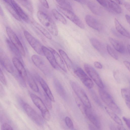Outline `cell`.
<instances>
[{
	"mask_svg": "<svg viewBox=\"0 0 130 130\" xmlns=\"http://www.w3.org/2000/svg\"><path fill=\"white\" fill-rule=\"evenodd\" d=\"M37 17L40 22L52 35L57 36L58 34L57 26L53 20L44 12L38 11Z\"/></svg>",
	"mask_w": 130,
	"mask_h": 130,
	"instance_id": "obj_1",
	"label": "cell"
},
{
	"mask_svg": "<svg viewBox=\"0 0 130 130\" xmlns=\"http://www.w3.org/2000/svg\"><path fill=\"white\" fill-rule=\"evenodd\" d=\"M20 104L26 113L36 124L42 126L44 124V121L41 116L29 105L19 98Z\"/></svg>",
	"mask_w": 130,
	"mask_h": 130,
	"instance_id": "obj_2",
	"label": "cell"
},
{
	"mask_svg": "<svg viewBox=\"0 0 130 130\" xmlns=\"http://www.w3.org/2000/svg\"><path fill=\"white\" fill-rule=\"evenodd\" d=\"M99 91L101 99L108 107L116 113L119 115L121 114V109L115 102L111 95L103 89L99 88Z\"/></svg>",
	"mask_w": 130,
	"mask_h": 130,
	"instance_id": "obj_3",
	"label": "cell"
},
{
	"mask_svg": "<svg viewBox=\"0 0 130 130\" xmlns=\"http://www.w3.org/2000/svg\"><path fill=\"white\" fill-rule=\"evenodd\" d=\"M70 84L76 96L85 106L88 108H91V105L89 100L83 88L74 82L71 81L70 82Z\"/></svg>",
	"mask_w": 130,
	"mask_h": 130,
	"instance_id": "obj_4",
	"label": "cell"
},
{
	"mask_svg": "<svg viewBox=\"0 0 130 130\" xmlns=\"http://www.w3.org/2000/svg\"><path fill=\"white\" fill-rule=\"evenodd\" d=\"M30 97L34 104L41 112L43 118L49 121L51 118L48 109L41 98L33 93L30 94Z\"/></svg>",
	"mask_w": 130,
	"mask_h": 130,
	"instance_id": "obj_5",
	"label": "cell"
},
{
	"mask_svg": "<svg viewBox=\"0 0 130 130\" xmlns=\"http://www.w3.org/2000/svg\"><path fill=\"white\" fill-rule=\"evenodd\" d=\"M6 31L10 41L18 49L22 56L25 57L26 53L24 47L18 36L10 27H6Z\"/></svg>",
	"mask_w": 130,
	"mask_h": 130,
	"instance_id": "obj_6",
	"label": "cell"
},
{
	"mask_svg": "<svg viewBox=\"0 0 130 130\" xmlns=\"http://www.w3.org/2000/svg\"><path fill=\"white\" fill-rule=\"evenodd\" d=\"M58 10L75 24L82 29H84L85 25L73 11L65 9L59 5H56Z\"/></svg>",
	"mask_w": 130,
	"mask_h": 130,
	"instance_id": "obj_7",
	"label": "cell"
},
{
	"mask_svg": "<svg viewBox=\"0 0 130 130\" xmlns=\"http://www.w3.org/2000/svg\"><path fill=\"white\" fill-rule=\"evenodd\" d=\"M32 61L35 66L46 76L51 75L50 69L44 60L39 56L34 54L31 57Z\"/></svg>",
	"mask_w": 130,
	"mask_h": 130,
	"instance_id": "obj_8",
	"label": "cell"
},
{
	"mask_svg": "<svg viewBox=\"0 0 130 130\" xmlns=\"http://www.w3.org/2000/svg\"><path fill=\"white\" fill-rule=\"evenodd\" d=\"M24 35L28 42L35 51L38 54L44 55L42 50V45L27 30H24Z\"/></svg>",
	"mask_w": 130,
	"mask_h": 130,
	"instance_id": "obj_9",
	"label": "cell"
},
{
	"mask_svg": "<svg viewBox=\"0 0 130 130\" xmlns=\"http://www.w3.org/2000/svg\"><path fill=\"white\" fill-rule=\"evenodd\" d=\"M86 72L99 88L103 89L104 86L103 82L98 72L94 68L87 63L84 64Z\"/></svg>",
	"mask_w": 130,
	"mask_h": 130,
	"instance_id": "obj_10",
	"label": "cell"
},
{
	"mask_svg": "<svg viewBox=\"0 0 130 130\" xmlns=\"http://www.w3.org/2000/svg\"><path fill=\"white\" fill-rule=\"evenodd\" d=\"M74 73L87 88L90 89L93 88L94 84L91 79L82 68H77L75 70Z\"/></svg>",
	"mask_w": 130,
	"mask_h": 130,
	"instance_id": "obj_11",
	"label": "cell"
},
{
	"mask_svg": "<svg viewBox=\"0 0 130 130\" xmlns=\"http://www.w3.org/2000/svg\"><path fill=\"white\" fill-rule=\"evenodd\" d=\"M85 115L95 126L98 129L100 128L101 123L100 120L96 113L91 108L86 107Z\"/></svg>",
	"mask_w": 130,
	"mask_h": 130,
	"instance_id": "obj_12",
	"label": "cell"
},
{
	"mask_svg": "<svg viewBox=\"0 0 130 130\" xmlns=\"http://www.w3.org/2000/svg\"><path fill=\"white\" fill-rule=\"evenodd\" d=\"M0 63L6 71L10 73L13 74L14 69L10 60L8 57L3 52H1Z\"/></svg>",
	"mask_w": 130,
	"mask_h": 130,
	"instance_id": "obj_13",
	"label": "cell"
},
{
	"mask_svg": "<svg viewBox=\"0 0 130 130\" xmlns=\"http://www.w3.org/2000/svg\"><path fill=\"white\" fill-rule=\"evenodd\" d=\"M85 21L87 24L93 29L98 31L101 30L102 25L100 22L93 16L87 15L85 17Z\"/></svg>",
	"mask_w": 130,
	"mask_h": 130,
	"instance_id": "obj_14",
	"label": "cell"
},
{
	"mask_svg": "<svg viewBox=\"0 0 130 130\" xmlns=\"http://www.w3.org/2000/svg\"><path fill=\"white\" fill-rule=\"evenodd\" d=\"M35 77L37 81L40 84L43 91L50 98L51 101L54 102V98L45 80L41 76L38 75L36 74Z\"/></svg>",
	"mask_w": 130,
	"mask_h": 130,
	"instance_id": "obj_15",
	"label": "cell"
},
{
	"mask_svg": "<svg viewBox=\"0 0 130 130\" xmlns=\"http://www.w3.org/2000/svg\"><path fill=\"white\" fill-rule=\"evenodd\" d=\"M42 50L44 55L52 67L56 70H59V68L56 62L54 55L51 51L49 48L43 45L42 46Z\"/></svg>",
	"mask_w": 130,
	"mask_h": 130,
	"instance_id": "obj_16",
	"label": "cell"
},
{
	"mask_svg": "<svg viewBox=\"0 0 130 130\" xmlns=\"http://www.w3.org/2000/svg\"><path fill=\"white\" fill-rule=\"evenodd\" d=\"M10 1L16 12L21 19L26 22H29V18L28 16L19 5L15 1L10 0Z\"/></svg>",
	"mask_w": 130,
	"mask_h": 130,
	"instance_id": "obj_17",
	"label": "cell"
},
{
	"mask_svg": "<svg viewBox=\"0 0 130 130\" xmlns=\"http://www.w3.org/2000/svg\"><path fill=\"white\" fill-rule=\"evenodd\" d=\"M12 63L17 72L25 79L26 77L27 71H26L22 62L17 58L14 57L12 58Z\"/></svg>",
	"mask_w": 130,
	"mask_h": 130,
	"instance_id": "obj_18",
	"label": "cell"
},
{
	"mask_svg": "<svg viewBox=\"0 0 130 130\" xmlns=\"http://www.w3.org/2000/svg\"><path fill=\"white\" fill-rule=\"evenodd\" d=\"M90 41L93 47L101 54L104 55L106 53V48L100 41L96 38H92L90 39Z\"/></svg>",
	"mask_w": 130,
	"mask_h": 130,
	"instance_id": "obj_19",
	"label": "cell"
},
{
	"mask_svg": "<svg viewBox=\"0 0 130 130\" xmlns=\"http://www.w3.org/2000/svg\"><path fill=\"white\" fill-rule=\"evenodd\" d=\"M109 40L113 47L117 51L121 53H124L125 52V47L120 41L111 37L109 38Z\"/></svg>",
	"mask_w": 130,
	"mask_h": 130,
	"instance_id": "obj_20",
	"label": "cell"
},
{
	"mask_svg": "<svg viewBox=\"0 0 130 130\" xmlns=\"http://www.w3.org/2000/svg\"><path fill=\"white\" fill-rule=\"evenodd\" d=\"M53 84L55 89L59 95L62 98L66 99L67 96L66 91L59 81L55 78L53 80Z\"/></svg>",
	"mask_w": 130,
	"mask_h": 130,
	"instance_id": "obj_21",
	"label": "cell"
},
{
	"mask_svg": "<svg viewBox=\"0 0 130 130\" xmlns=\"http://www.w3.org/2000/svg\"><path fill=\"white\" fill-rule=\"evenodd\" d=\"M104 8L117 14H120L122 12L121 8L115 1L106 0V5Z\"/></svg>",
	"mask_w": 130,
	"mask_h": 130,
	"instance_id": "obj_22",
	"label": "cell"
},
{
	"mask_svg": "<svg viewBox=\"0 0 130 130\" xmlns=\"http://www.w3.org/2000/svg\"><path fill=\"white\" fill-rule=\"evenodd\" d=\"M52 52L58 67L65 72H67V69L63 61L58 53L54 49L51 47L49 48Z\"/></svg>",
	"mask_w": 130,
	"mask_h": 130,
	"instance_id": "obj_23",
	"label": "cell"
},
{
	"mask_svg": "<svg viewBox=\"0 0 130 130\" xmlns=\"http://www.w3.org/2000/svg\"><path fill=\"white\" fill-rule=\"evenodd\" d=\"M28 85L31 89L34 92H39V90L37 84L31 74L27 71L26 77Z\"/></svg>",
	"mask_w": 130,
	"mask_h": 130,
	"instance_id": "obj_24",
	"label": "cell"
},
{
	"mask_svg": "<svg viewBox=\"0 0 130 130\" xmlns=\"http://www.w3.org/2000/svg\"><path fill=\"white\" fill-rule=\"evenodd\" d=\"M114 23L116 29L119 33L124 36L130 38V33L116 18L114 19Z\"/></svg>",
	"mask_w": 130,
	"mask_h": 130,
	"instance_id": "obj_25",
	"label": "cell"
},
{
	"mask_svg": "<svg viewBox=\"0 0 130 130\" xmlns=\"http://www.w3.org/2000/svg\"><path fill=\"white\" fill-rule=\"evenodd\" d=\"M6 42L10 51L15 56L14 57L19 59L22 62V55L17 48L8 39L6 40Z\"/></svg>",
	"mask_w": 130,
	"mask_h": 130,
	"instance_id": "obj_26",
	"label": "cell"
},
{
	"mask_svg": "<svg viewBox=\"0 0 130 130\" xmlns=\"http://www.w3.org/2000/svg\"><path fill=\"white\" fill-rule=\"evenodd\" d=\"M87 5L88 8L93 13L96 15H101V9L97 4L94 2L89 1Z\"/></svg>",
	"mask_w": 130,
	"mask_h": 130,
	"instance_id": "obj_27",
	"label": "cell"
},
{
	"mask_svg": "<svg viewBox=\"0 0 130 130\" xmlns=\"http://www.w3.org/2000/svg\"><path fill=\"white\" fill-rule=\"evenodd\" d=\"M5 6L9 12L17 20L21 21V19L18 15L14 8L11 5L10 0H3Z\"/></svg>",
	"mask_w": 130,
	"mask_h": 130,
	"instance_id": "obj_28",
	"label": "cell"
},
{
	"mask_svg": "<svg viewBox=\"0 0 130 130\" xmlns=\"http://www.w3.org/2000/svg\"><path fill=\"white\" fill-rule=\"evenodd\" d=\"M59 52L64 60L68 69L71 70L73 68L72 63L66 53L61 49L59 50Z\"/></svg>",
	"mask_w": 130,
	"mask_h": 130,
	"instance_id": "obj_29",
	"label": "cell"
},
{
	"mask_svg": "<svg viewBox=\"0 0 130 130\" xmlns=\"http://www.w3.org/2000/svg\"><path fill=\"white\" fill-rule=\"evenodd\" d=\"M32 23L35 27L39 30L46 38L49 40L52 39L51 34L46 29L35 21H33Z\"/></svg>",
	"mask_w": 130,
	"mask_h": 130,
	"instance_id": "obj_30",
	"label": "cell"
},
{
	"mask_svg": "<svg viewBox=\"0 0 130 130\" xmlns=\"http://www.w3.org/2000/svg\"><path fill=\"white\" fill-rule=\"evenodd\" d=\"M105 108L108 114L114 121L119 125H123L121 119L115 112L107 107H105Z\"/></svg>",
	"mask_w": 130,
	"mask_h": 130,
	"instance_id": "obj_31",
	"label": "cell"
},
{
	"mask_svg": "<svg viewBox=\"0 0 130 130\" xmlns=\"http://www.w3.org/2000/svg\"><path fill=\"white\" fill-rule=\"evenodd\" d=\"M41 99L48 109H51L52 108V101L49 98L43 91L40 92Z\"/></svg>",
	"mask_w": 130,
	"mask_h": 130,
	"instance_id": "obj_32",
	"label": "cell"
},
{
	"mask_svg": "<svg viewBox=\"0 0 130 130\" xmlns=\"http://www.w3.org/2000/svg\"><path fill=\"white\" fill-rule=\"evenodd\" d=\"M52 12L56 20L60 21L64 24H67V21L66 19L57 10L55 9H53L52 10Z\"/></svg>",
	"mask_w": 130,
	"mask_h": 130,
	"instance_id": "obj_33",
	"label": "cell"
},
{
	"mask_svg": "<svg viewBox=\"0 0 130 130\" xmlns=\"http://www.w3.org/2000/svg\"><path fill=\"white\" fill-rule=\"evenodd\" d=\"M18 1L31 13H33V7L32 4L30 1L20 0H18Z\"/></svg>",
	"mask_w": 130,
	"mask_h": 130,
	"instance_id": "obj_34",
	"label": "cell"
},
{
	"mask_svg": "<svg viewBox=\"0 0 130 130\" xmlns=\"http://www.w3.org/2000/svg\"><path fill=\"white\" fill-rule=\"evenodd\" d=\"M59 5L62 7L68 10L73 11L72 8L70 3L68 1L57 0L56 1Z\"/></svg>",
	"mask_w": 130,
	"mask_h": 130,
	"instance_id": "obj_35",
	"label": "cell"
},
{
	"mask_svg": "<svg viewBox=\"0 0 130 130\" xmlns=\"http://www.w3.org/2000/svg\"><path fill=\"white\" fill-rule=\"evenodd\" d=\"M12 74L16 80L21 86L24 87H26L24 79L20 74L17 71H14Z\"/></svg>",
	"mask_w": 130,
	"mask_h": 130,
	"instance_id": "obj_36",
	"label": "cell"
},
{
	"mask_svg": "<svg viewBox=\"0 0 130 130\" xmlns=\"http://www.w3.org/2000/svg\"><path fill=\"white\" fill-rule=\"evenodd\" d=\"M121 92L122 96L125 101H130V89L127 88H122Z\"/></svg>",
	"mask_w": 130,
	"mask_h": 130,
	"instance_id": "obj_37",
	"label": "cell"
},
{
	"mask_svg": "<svg viewBox=\"0 0 130 130\" xmlns=\"http://www.w3.org/2000/svg\"><path fill=\"white\" fill-rule=\"evenodd\" d=\"M108 54L113 58L116 60L118 59V55L115 50L109 45L106 46Z\"/></svg>",
	"mask_w": 130,
	"mask_h": 130,
	"instance_id": "obj_38",
	"label": "cell"
},
{
	"mask_svg": "<svg viewBox=\"0 0 130 130\" xmlns=\"http://www.w3.org/2000/svg\"><path fill=\"white\" fill-rule=\"evenodd\" d=\"M90 93L93 100L98 105L102 106L101 103L95 91L93 90H90Z\"/></svg>",
	"mask_w": 130,
	"mask_h": 130,
	"instance_id": "obj_39",
	"label": "cell"
},
{
	"mask_svg": "<svg viewBox=\"0 0 130 130\" xmlns=\"http://www.w3.org/2000/svg\"><path fill=\"white\" fill-rule=\"evenodd\" d=\"M75 99L78 107L82 113L85 115L86 107L77 96L75 98Z\"/></svg>",
	"mask_w": 130,
	"mask_h": 130,
	"instance_id": "obj_40",
	"label": "cell"
},
{
	"mask_svg": "<svg viewBox=\"0 0 130 130\" xmlns=\"http://www.w3.org/2000/svg\"><path fill=\"white\" fill-rule=\"evenodd\" d=\"M65 122L67 126L70 128H74V125L71 119L68 117H66L65 118Z\"/></svg>",
	"mask_w": 130,
	"mask_h": 130,
	"instance_id": "obj_41",
	"label": "cell"
},
{
	"mask_svg": "<svg viewBox=\"0 0 130 130\" xmlns=\"http://www.w3.org/2000/svg\"><path fill=\"white\" fill-rule=\"evenodd\" d=\"M1 130H14L12 126L7 123H3L1 127Z\"/></svg>",
	"mask_w": 130,
	"mask_h": 130,
	"instance_id": "obj_42",
	"label": "cell"
},
{
	"mask_svg": "<svg viewBox=\"0 0 130 130\" xmlns=\"http://www.w3.org/2000/svg\"><path fill=\"white\" fill-rule=\"evenodd\" d=\"M0 80L1 83L3 85H7L6 79L1 69L0 70Z\"/></svg>",
	"mask_w": 130,
	"mask_h": 130,
	"instance_id": "obj_43",
	"label": "cell"
},
{
	"mask_svg": "<svg viewBox=\"0 0 130 130\" xmlns=\"http://www.w3.org/2000/svg\"><path fill=\"white\" fill-rule=\"evenodd\" d=\"M122 119L127 126L130 129V118L125 116H123L122 117Z\"/></svg>",
	"mask_w": 130,
	"mask_h": 130,
	"instance_id": "obj_44",
	"label": "cell"
},
{
	"mask_svg": "<svg viewBox=\"0 0 130 130\" xmlns=\"http://www.w3.org/2000/svg\"><path fill=\"white\" fill-rule=\"evenodd\" d=\"M40 3L46 9L49 8V6L47 1L46 0H39Z\"/></svg>",
	"mask_w": 130,
	"mask_h": 130,
	"instance_id": "obj_45",
	"label": "cell"
},
{
	"mask_svg": "<svg viewBox=\"0 0 130 130\" xmlns=\"http://www.w3.org/2000/svg\"><path fill=\"white\" fill-rule=\"evenodd\" d=\"M122 4L125 8L130 12V3L126 2H123Z\"/></svg>",
	"mask_w": 130,
	"mask_h": 130,
	"instance_id": "obj_46",
	"label": "cell"
},
{
	"mask_svg": "<svg viewBox=\"0 0 130 130\" xmlns=\"http://www.w3.org/2000/svg\"><path fill=\"white\" fill-rule=\"evenodd\" d=\"M94 67L97 69H100L102 68L103 67L102 64L99 62L96 61L94 62Z\"/></svg>",
	"mask_w": 130,
	"mask_h": 130,
	"instance_id": "obj_47",
	"label": "cell"
},
{
	"mask_svg": "<svg viewBox=\"0 0 130 130\" xmlns=\"http://www.w3.org/2000/svg\"><path fill=\"white\" fill-rule=\"evenodd\" d=\"M123 63L126 67L130 72V62L127 61H124Z\"/></svg>",
	"mask_w": 130,
	"mask_h": 130,
	"instance_id": "obj_48",
	"label": "cell"
},
{
	"mask_svg": "<svg viewBox=\"0 0 130 130\" xmlns=\"http://www.w3.org/2000/svg\"><path fill=\"white\" fill-rule=\"evenodd\" d=\"M89 130H99V129L97 128L95 126H94L91 125H89Z\"/></svg>",
	"mask_w": 130,
	"mask_h": 130,
	"instance_id": "obj_49",
	"label": "cell"
},
{
	"mask_svg": "<svg viewBox=\"0 0 130 130\" xmlns=\"http://www.w3.org/2000/svg\"><path fill=\"white\" fill-rule=\"evenodd\" d=\"M76 1L83 4H87L89 1L87 0H77Z\"/></svg>",
	"mask_w": 130,
	"mask_h": 130,
	"instance_id": "obj_50",
	"label": "cell"
},
{
	"mask_svg": "<svg viewBox=\"0 0 130 130\" xmlns=\"http://www.w3.org/2000/svg\"><path fill=\"white\" fill-rule=\"evenodd\" d=\"M110 130H118L117 128H116L113 124H111L110 126Z\"/></svg>",
	"mask_w": 130,
	"mask_h": 130,
	"instance_id": "obj_51",
	"label": "cell"
},
{
	"mask_svg": "<svg viewBox=\"0 0 130 130\" xmlns=\"http://www.w3.org/2000/svg\"><path fill=\"white\" fill-rule=\"evenodd\" d=\"M125 17L127 22L130 25V16L126 14Z\"/></svg>",
	"mask_w": 130,
	"mask_h": 130,
	"instance_id": "obj_52",
	"label": "cell"
},
{
	"mask_svg": "<svg viewBox=\"0 0 130 130\" xmlns=\"http://www.w3.org/2000/svg\"><path fill=\"white\" fill-rule=\"evenodd\" d=\"M117 128L118 130H126L125 128L122 125H118Z\"/></svg>",
	"mask_w": 130,
	"mask_h": 130,
	"instance_id": "obj_53",
	"label": "cell"
},
{
	"mask_svg": "<svg viewBox=\"0 0 130 130\" xmlns=\"http://www.w3.org/2000/svg\"><path fill=\"white\" fill-rule=\"evenodd\" d=\"M125 103L128 108L130 109V101H125Z\"/></svg>",
	"mask_w": 130,
	"mask_h": 130,
	"instance_id": "obj_54",
	"label": "cell"
},
{
	"mask_svg": "<svg viewBox=\"0 0 130 130\" xmlns=\"http://www.w3.org/2000/svg\"><path fill=\"white\" fill-rule=\"evenodd\" d=\"M127 48L128 52L130 54V45L128 44L127 45Z\"/></svg>",
	"mask_w": 130,
	"mask_h": 130,
	"instance_id": "obj_55",
	"label": "cell"
},
{
	"mask_svg": "<svg viewBox=\"0 0 130 130\" xmlns=\"http://www.w3.org/2000/svg\"><path fill=\"white\" fill-rule=\"evenodd\" d=\"M72 130H77L75 129H74V128L72 129Z\"/></svg>",
	"mask_w": 130,
	"mask_h": 130,
	"instance_id": "obj_56",
	"label": "cell"
},
{
	"mask_svg": "<svg viewBox=\"0 0 130 130\" xmlns=\"http://www.w3.org/2000/svg\"><path fill=\"white\" fill-rule=\"evenodd\" d=\"M129 83L130 84V79L129 80Z\"/></svg>",
	"mask_w": 130,
	"mask_h": 130,
	"instance_id": "obj_57",
	"label": "cell"
}]
</instances>
